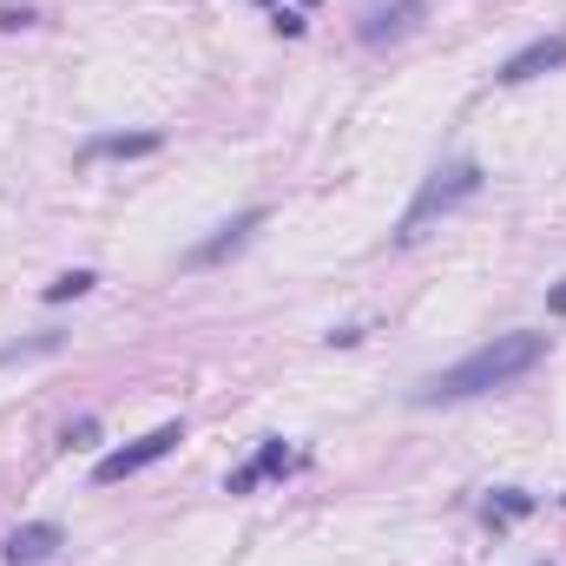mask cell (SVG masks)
<instances>
[{"label": "cell", "instance_id": "obj_13", "mask_svg": "<svg viewBox=\"0 0 566 566\" xmlns=\"http://www.w3.org/2000/svg\"><path fill=\"white\" fill-rule=\"evenodd\" d=\"M93 434H99V422H93V416H86V422H73V428H66V434H60V441H66V448H86V441H93Z\"/></svg>", "mask_w": 566, "mask_h": 566}, {"label": "cell", "instance_id": "obj_14", "mask_svg": "<svg viewBox=\"0 0 566 566\" xmlns=\"http://www.w3.org/2000/svg\"><path fill=\"white\" fill-rule=\"evenodd\" d=\"M271 27H277V33H290V40H296V33H303V13H271Z\"/></svg>", "mask_w": 566, "mask_h": 566}, {"label": "cell", "instance_id": "obj_5", "mask_svg": "<svg viewBox=\"0 0 566 566\" xmlns=\"http://www.w3.org/2000/svg\"><path fill=\"white\" fill-rule=\"evenodd\" d=\"M264 224H271V211H264V205H258V211H238L231 224H218V238H205V244H191V251H185V271H211V264L238 258Z\"/></svg>", "mask_w": 566, "mask_h": 566}, {"label": "cell", "instance_id": "obj_1", "mask_svg": "<svg viewBox=\"0 0 566 566\" xmlns=\"http://www.w3.org/2000/svg\"><path fill=\"white\" fill-rule=\"evenodd\" d=\"M541 363H547V336H541V329H507V336H494V343L468 349L461 363H448V369L422 376V382L409 389V402H416V409L474 402V396H494V389H507V382L534 376Z\"/></svg>", "mask_w": 566, "mask_h": 566}, {"label": "cell", "instance_id": "obj_9", "mask_svg": "<svg viewBox=\"0 0 566 566\" xmlns=\"http://www.w3.org/2000/svg\"><path fill=\"white\" fill-rule=\"evenodd\" d=\"M158 145H165L158 133H99L80 145V158H151Z\"/></svg>", "mask_w": 566, "mask_h": 566}, {"label": "cell", "instance_id": "obj_16", "mask_svg": "<svg viewBox=\"0 0 566 566\" xmlns=\"http://www.w3.org/2000/svg\"><path fill=\"white\" fill-rule=\"evenodd\" d=\"M547 310H554V316H566V277L554 283V290H547Z\"/></svg>", "mask_w": 566, "mask_h": 566}, {"label": "cell", "instance_id": "obj_3", "mask_svg": "<svg viewBox=\"0 0 566 566\" xmlns=\"http://www.w3.org/2000/svg\"><path fill=\"white\" fill-rule=\"evenodd\" d=\"M178 441H185V422H158L151 434L126 441V448H113V454H99L93 481H99V488H113V481H133V474H145V468H151V461H165Z\"/></svg>", "mask_w": 566, "mask_h": 566}, {"label": "cell", "instance_id": "obj_10", "mask_svg": "<svg viewBox=\"0 0 566 566\" xmlns=\"http://www.w3.org/2000/svg\"><path fill=\"white\" fill-rule=\"evenodd\" d=\"M534 507H541V501H534L527 488H494V494L481 501V521H488V527L501 534V527H514V521H527Z\"/></svg>", "mask_w": 566, "mask_h": 566}, {"label": "cell", "instance_id": "obj_7", "mask_svg": "<svg viewBox=\"0 0 566 566\" xmlns=\"http://www.w3.org/2000/svg\"><path fill=\"white\" fill-rule=\"evenodd\" d=\"M60 547H66V527H60V521H20V527L0 541V560L7 566H46Z\"/></svg>", "mask_w": 566, "mask_h": 566}, {"label": "cell", "instance_id": "obj_2", "mask_svg": "<svg viewBox=\"0 0 566 566\" xmlns=\"http://www.w3.org/2000/svg\"><path fill=\"white\" fill-rule=\"evenodd\" d=\"M481 185H488L481 158H448V165H434L422 178V191H416V205H409L402 224H396V244H416L434 218H448V211H461L468 198H481Z\"/></svg>", "mask_w": 566, "mask_h": 566}, {"label": "cell", "instance_id": "obj_4", "mask_svg": "<svg viewBox=\"0 0 566 566\" xmlns=\"http://www.w3.org/2000/svg\"><path fill=\"white\" fill-rule=\"evenodd\" d=\"M422 20H428V0H369V7L356 13V40H363V46H396V40H409Z\"/></svg>", "mask_w": 566, "mask_h": 566}, {"label": "cell", "instance_id": "obj_15", "mask_svg": "<svg viewBox=\"0 0 566 566\" xmlns=\"http://www.w3.org/2000/svg\"><path fill=\"white\" fill-rule=\"evenodd\" d=\"M0 27H33V13L27 7H0Z\"/></svg>", "mask_w": 566, "mask_h": 566}, {"label": "cell", "instance_id": "obj_6", "mask_svg": "<svg viewBox=\"0 0 566 566\" xmlns=\"http://www.w3.org/2000/svg\"><path fill=\"white\" fill-rule=\"evenodd\" d=\"M560 66H566V33H541V40H527L521 53H507V60L494 66V80H501V86H527V80L560 73Z\"/></svg>", "mask_w": 566, "mask_h": 566}, {"label": "cell", "instance_id": "obj_8", "mask_svg": "<svg viewBox=\"0 0 566 566\" xmlns=\"http://www.w3.org/2000/svg\"><path fill=\"white\" fill-rule=\"evenodd\" d=\"M290 468H303V454H296V448H283L277 434H271V441H264V448H258L244 468H231V481H224V488H231V494H251L258 481H271V474H290Z\"/></svg>", "mask_w": 566, "mask_h": 566}, {"label": "cell", "instance_id": "obj_11", "mask_svg": "<svg viewBox=\"0 0 566 566\" xmlns=\"http://www.w3.org/2000/svg\"><path fill=\"white\" fill-rule=\"evenodd\" d=\"M60 343H66L60 329H40V336H20V343H0V369H7V363H27V356H53Z\"/></svg>", "mask_w": 566, "mask_h": 566}, {"label": "cell", "instance_id": "obj_12", "mask_svg": "<svg viewBox=\"0 0 566 566\" xmlns=\"http://www.w3.org/2000/svg\"><path fill=\"white\" fill-rule=\"evenodd\" d=\"M93 271H60V277L46 283V290H40V296H46V303H73V296H86V290H93Z\"/></svg>", "mask_w": 566, "mask_h": 566}]
</instances>
